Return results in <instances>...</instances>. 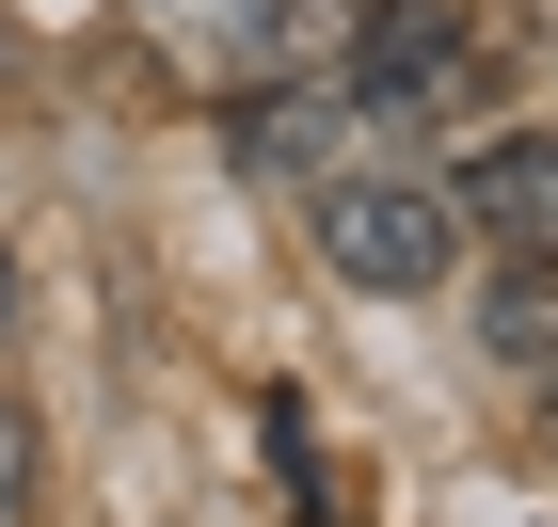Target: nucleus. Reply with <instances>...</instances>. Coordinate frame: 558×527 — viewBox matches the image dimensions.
<instances>
[{
  "mask_svg": "<svg viewBox=\"0 0 558 527\" xmlns=\"http://www.w3.org/2000/svg\"><path fill=\"white\" fill-rule=\"evenodd\" d=\"M303 240H319V272H336L351 304H430V288H463V256H478L463 192H447V176H415V160H384V176H319V192H303Z\"/></svg>",
  "mask_w": 558,
  "mask_h": 527,
  "instance_id": "1",
  "label": "nucleus"
},
{
  "mask_svg": "<svg viewBox=\"0 0 558 527\" xmlns=\"http://www.w3.org/2000/svg\"><path fill=\"white\" fill-rule=\"evenodd\" d=\"M351 129H447L478 96V33L463 0H367V33H351Z\"/></svg>",
  "mask_w": 558,
  "mask_h": 527,
  "instance_id": "2",
  "label": "nucleus"
},
{
  "mask_svg": "<svg viewBox=\"0 0 558 527\" xmlns=\"http://www.w3.org/2000/svg\"><path fill=\"white\" fill-rule=\"evenodd\" d=\"M129 33H144V64H160L175 96H208V112L288 64V48H271V0H129Z\"/></svg>",
  "mask_w": 558,
  "mask_h": 527,
  "instance_id": "3",
  "label": "nucleus"
},
{
  "mask_svg": "<svg viewBox=\"0 0 558 527\" xmlns=\"http://www.w3.org/2000/svg\"><path fill=\"white\" fill-rule=\"evenodd\" d=\"M336 129H351V96L303 81V64H271V81L223 96V144H240V176H256V192H319V176H336Z\"/></svg>",
  "mask_w": 558,
  "mask_h": 527,
  "instance_id": "4",
  "label": "nucleus"
},
{
  "mask_svg": "<svg viewBox=\"0 0 558 527\" xmlns=\"http://www.w3.org/2000/svg\"><path fill=\"white\" fill-rule=\"evenodd\" d=\"M447 192H463V224H478V240H495L511 272H558V129L478 144V160L447 176Z\"/></svg>",
  "mask_w": 558,
  "mask_h": 527,
  "instance_id": "5",
  "label": "nucleus"
},
{
  "mask_svg": "<svg viewBox=\"0 0 558 527\" xmlns=\"http://www.w3.org/2000/svg\"><path fill=\"white\" fill-rule=\"evenodd\" d=\"M478 336H495V368H526V384H558V288H543V272H511V288L478 304Z\"/></svg>",
  "mask_w": 558,
  "mask_h": 527,
  "instance_id": "6",
  "label": "nucleus"
},
{
  "mask_svg": "<svg viewBox=\"0 0 558 527\" xmlns=\"http://www.w3.org/2000/svg\"><path fill=\"white\" fill-rule=\"evenodd\" d=\"M33 495H48V432L0 399V527H33Z\"/></svg>",
  "mask_w": 558,
  "mask_h": 527,
  "instance_id": "7",
  "label": "nucleus"
},
{
  "mask_svg": "<svg viewBox=\"0 0 558 527\" xmlns=\"http://www.w3.org/2000/svg\"><path fill=\"white\" fill-rule=\"evenodd\" d=\"M0 304H16V288H0Z\"/></svg>",
  "mask_w": 558,
  "mask_h": 527,
  "instance_id": "8",
  "label": "nucleus"
}]
</instances>
